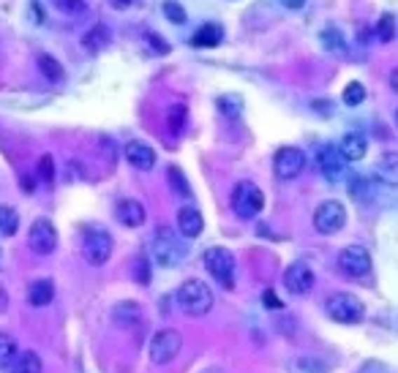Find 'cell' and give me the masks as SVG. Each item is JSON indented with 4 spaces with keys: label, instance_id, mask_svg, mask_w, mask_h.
<instances>
[{
    "label": "cell",
    "instance_id": "obj_1",
    "mask_svg": "<svg viewBox=\"0 0 398 373\" xmlns=\"http://www.w3.org/2000/svg\"><path fill=\"white\" fill-rule=\"evenodd\" d=\"M213 289L199 278H188L177 286V305L191 316H205L213 308Z\"/></svg>",
    "mask_w": 398,
    "mask_h": 373
},
{
    "label": "cell",
    "instance_id": "obj_2",
    "mask_svg": "<svg viewBox=\"0 0 398 373\" xmlns=\"http://www.w3.org/2000/svg\"><path fill=\"white\" fill-rule=\"evenodd\" d=\"M153 256H156V265H161V267H177V265L186 262L188 253H186L180 237L174 234L172 229L161 226L156 232V237H153Z\"/></svg>",
    "mask_w": 398,
    "mask_h": 373
},
{
    "label": "cell",
    "instance_id": "obj_3",
    "mask_svg": "<svg viewBox=\"0 0 398 373\" xmlns=\"http://www.w3.org/2000/svg\"><path fill=\"white\" fill-rule=\"evenodd\" d=\"M232 210H235V216L238 218H243V221H249L254 216H259L262 213V207H265V197H262V191H259V185L256 183H249V180H243V183H238L235 185V191H232Z\"/></svg>",
    "mask_w": 398,
    "mask_h": 373
},
{
    "label": "cell",
    "instance_id": "obj_4",
    "mask_svg": "<svg viewBox=\"0 0 398 373\" xmlns=\"http://www.w3.org/2000/svg\"><path fill=\"white\" fill-rule=\"evenodd\" d=\"M324 311H327V316H330L333 322H341V324H357V322H363V316H366L363 302L355 297V295H347V292L333 295V297L327 300Z\"/></svg>",
    "mask_w": 398,
    "mask_h": 373
},
{
    "label": "cell",
    "instance_id": "obj_5",
    "mask_svg": "<svg viewBox=\"0 0 398 373\" xmlns=\"http://www.w3.org/2000/svg\"><path fill=\"white\" fill-rule=\"evenodd\" d=\"M202 265L224 289L235 286V256L226 248H207L202 253Z\"/></svg>",
    "mask_w": 398,
    "mask_h": 373
},
{
    "label": "cell",
    "instance_id": "obj_6",
    "mask_svg": "<svg viewBox=\"0 0 398 373\" xmlns=\"http://www.w3.org/2000/svg\"><path fill=\"white\" fill-rule=\"evenodd\" d=\"M112 248H115V243H112V234L107 229H90L82 240V256L93 267L107 265L109 256H112Z\"/></svg>",
    "mask_w": 398,
    "mask_h": 373
},
{
    "label": "cell",
    "instance_id": "obj_7",
    "mask_svg": "<svg viewBox=\"0 0 398 373\" xmlns=\"http://www.w3.org/2000/svg\"><path fill=\"white\" fill-rule=\"evenodd\" d=\"M180 349H183V338L177 330H158L150 341V360L153 365H167L180 354Z\"/></svg>",
    "mask_w": 398,
    "mask_h": 373
},
{
    "label": "cell",
    "instance_id": "obj_8",
    "mask_svg": "<svg viewBox=\"0 0 398 373\" xmlns=\"http://www.w3.org/2000/svg\"><path fill=\"white\" fill-rule=\"evenodd\" d=\"M344 224H347V207L338 199H327L314 210V226L322 234H336L344 229Z\"/></svg>",
    "mask_w": 398,
    "mask_h": 373
},
{
    "label": "cell",
    "instance_id": "obj_9",
    "mask_svg": "<svg viewBox=\"0 0 398 373\" xmlns=\"http://www.w3.org/2000/svg\"><path fill=\"white\" fill-rule=\"evenodd\" d=\"M338 267L341 273H347L349 278H363V275L371 273V253L363 248V246H347L338 253Z\"/></svg>",
    "mask_w": 398,
    "mask_h": 373
},
{
    "label": "cell",
    "instance_id": "obj_10",
    "mask_svg": "<svg viewBox=\"0 0 398 373\" xmlns=\"http://www.w3.org/2000/svg\"><path fill=\"white\" fill-rule=\"evenodd\" d=\"M27 246H30V251H36L41 256H47V253L57 248V229L52 226L50 218H36L33 221L30 232H27Z\"/></svg>",
    "mask_w": 398,
    "mask_h": 373
},
{
    "label": "cell",
    "instance_id": "obj_11",
    "mask_svg": "<svg viewBox=\"0 0 398 373\" xmlns=\"http://www.w3.org/2000/svg\"><path fill=\"white\" fill-rule=\"evenodd\" d=\"M306 169V153L300 148H281L273 158V172L278 180H295Z\"/></svg>",
    "mask_w": 398,
    "mask_h": 373
},
{
    "label": "cell",
    "instance_id": "obj_12",
    "mask_svg": "<svg viewBox=\"0 0 398 373\" xmlns=\"http://www.w3.org/2000/svg\"><path fill=\"white\" fill-rule=\"evenodd\" d=\"M317 167H320V172H322L324 180L336 183V180H341V177H344L347 161H344V155L338 153V148H333V145H322V148L317 150Z\"/></svg>",
    "mask_w": 398,
    "mask_h": 373
},
{
    "label": "cell",
    "instance_id": "obj_13",
    "mask_svg": "<svg viewBox=\"0 0 398 373\" xmlns=\"http://www.w3.org/2000/svg\"><path fill=\"white\" fill-rule=\"evenodd\" d=\"M284 286H287V292H292V295H308L311 286H314V273H311V267H308L306 262H292V265L287 267V273H284Z\"/></svg>",
    "mask_w": 398,
    "mask_h": 373
},
{
    "label": "cell",
    "instance_id": "obj_14",
    "mask_svg": "<svg viewBox=\"0 0 398 373\" xmlns=\"http://www.w3.org/2000/svg\"><path fill=\"white\" fill-rule=\"evenodd\" d=\"M177 229L186 240H197L205 229V218L197 207H180L177 210Z\"/></svg>",
    "mask_w": 398,
    "mask_h": 373
},
{
    "label": "cell",
    "instance_id": "obj_15",
    "mask_svg": "<svg viewBox=\"0 0 398 373\" xmlns=\"http://www.w3.org/2000/svg\"><path fill=\"white\" fill-rule=\"evenodd\" d=\"M125 161H128L134 169L148 172V169H153V164H156V153H153V148L145 145V142H128V145H125Z\"/></svg>",
    "mask_w": 398,
    "mask_h": 373
},
{
    "label": "cell",
    "instance_id": "obj_16",
    "mask_svg": "<svg viewBox=\"0 0 398 373\" xmlns=\"http://www.w3.org/2000/svg\"><path fill=\"white\" fill-rule=\"evenodd\" d=\"M366 150H369V139L363 131H349L338 142V153L344 155V161H360L366 155Z\"/></svg>",
    "mask_w": 398,
    "mask_h": 373
},
{
    "label": "cell",
    "instance_id": "obj_17",
    "mask_svg": "<svg viewBox=\"0 0 398 373\" xmlns=\"http://www.w3.org/2000/svg\"><path fill=\"white\" fill-rule=\"evenodd\" d=\"M115 218L128 229H137L145 224V207L137 199H121L115 207Z\"/></svg>",
    "mask_w": 398,
    "mask_h": 373
},
{
    "label": "cell",
    "instance_id": "obj_18",
    "mask_svg": "<svg viewBox=\"0 0 398 373\" xmlns=\"http://www.w3.org/2000/svg\"><path fill=\"white\" fill-rule=\"evenodd\" d=\"M55 300V283L50 278H36L30 286H27V302L33 308H44Z\"/></svg>",
    "mask_w": 398,
    "mask_h": 373
},
{
    "label": "cell",
    "instance_id": "obj_19",
    "mask_svg": "<svg viewBox=\"0 0 398 373\" xmlns=\"http://www.w3.org/2000/svg\"><path fill=\"white\" fill-rule=\"evenodd\" d=\"M373 174H376V180H379V183H385V185L396 188L398 185V153H385V155L376 161Z\"/></svg>",
    "mask_w": 398,
    "mask_h": 373
},
{
    "label": "cell",
    "instance_id": "obj_20",
    "mask_svg": "<svg viewBox=\"0 0 398 373\" xmlns=\"http://www.w3.org/2000/svg\"><path fill=\"white\" fill-rule=\"evenodd\" d=\"M221 38H224V27L216 25V22H207V25H202L191 36V44L194 47H205V50H210V47H219L221 44Z\"/></svg>",
    "mask_w": 398,
    "mask_h": 373
},
{
    "label": "cell",
    "instance_id": "obj_21",
    "mask_svg": "<svg viewBox=\"0 0 398 373\" xmlns=\"http://www.w3.org/2000/svg\"><path fill=\"white\" fill-rule=\"evenodd\" d=\"M107 44H109V30L104 25H96L93 30H88L85 38H82V47L88 52H101Z\"/></svg>",
    "mask_w": 398,
    "mask_h": 373
},
{
    "label": "cell",
    "instance_id": "obj_22",
    "mask_svg": "<svg viewBox=\"0 0 398 373\" xmlns=\"http://www.w3.org/2000/svg\"><path fill=\"white\" fill-rule=\"evenodd\" d=\"M11 373H41V357L36 351H22L17 354L14 365H11Z\"/></svg>",
    "mask_w": 398,
    "mask_h": 373
},
{
    "label": "cell",
    "instance_id": "obj_23",
    "mask_svg": "<svg viewBox=\"0 0 398 373\" xmlns=\"http://www.w3.org/2000/svg\"><path fill=\"white\" fill-rule=\"evenodd\" d=\"M17 354H20L17 341H14L11 335L0 332V371H3V368H11V365H14V360H17Z\"/></svg>",
    "mask_w": 398,
    "mask_h": 373
},
{
    "label": "cell",
    "instance_id": "obj_24",
    "mask_svg": "<svg viewBox=\"0 0 398 373\" xmlns=\"http://www.w3.org/2000/svg\"><path fill=\"white\" fill-rule=\"evenodd\" d=\"M17 229H20V213L8 204H0V234L11 237L17 234Z\"/></svg>",
    "mask_w": 398,
    "mask_h": 373
},
{
    "label": "cell",
    "instance_id": "obj_25",
    "mask_svg": "<svg viewBox=\"0 0 398 373\" xmlns=\"http://www.w3.org/2000/svg\"><path fill=\"white\" fill-rule=\"evenodd\" d=\"M186 120H188V106H186V104H172V106L167 109V125H170V131H172L174 136L183 131Z\"/></svg>",
    "mask_w": 398,
    "mask_h": 373
},
{
    "label": "cell",
    "instance_id": "obj_26",
    "mask_svg": "<svg viewBox=\"0 0 398 373\" xmlns=\"http://www.w3.org/2000/svg\"><path fill=\"white\" fill-rule=\"evenodd\" d=\"M320 38H322V47L327 52H338V55L347 52V41H344V36H341L336 27H324Z\"/></svg>",
    "mask_w": 398,
    "mask_h": 373
},
{
    "label": "cell",
    "instance_id": "obj_27",
    "mask_svg": "<svg viewBox=\"0 0 398 373\" xmlns=\"http://www.w3.org/2000/svg\"><path fill=\"white\" fill-rule=\"evenodd\" d=\"M39 69H41V74L47 76L50 82H63V76H66L63 66H60L52 55H41V57H39Z\"/></svg>",
    "mask_w": 398,
    "mask_h": 373
},
{
    "label": "cell",
    "instance_id": "obj_28",
    "mask_svg": "<svg viewBox=\"0 0 398 373\" xmlns=\"http://www.w3.org/2000/svg\"><path fill=\"white\" fill-rule=\"evenodd\" d=\"M161 11H164V17L172 22V25H183L188 17H186V8L177 3V0H164L161 3Z\"/></svg>",
    "mask_w": 398,
    "mask_h": 373
},
{
    "label": "cell",
    "instance_id": "obj_29",
    "mask_svg": "<svg viewBox=\"0 0 398 373\" xmlns=\"http://www.w3.org/2000/svg\"><path fill=\"white\" fill-rule=\"evenodd\" d=\"M393 36H396V20L390 14H382L376 22V38L382 44H387V41H393Z\"/></svg>",
    "mask_w": 398,
    "mask_h": 373
},
{
    "label": "cell",
    "instance_id": "obj_30",
    "mask_svg": "<svg viewBox=\"0 0 398 373\" xmlns=\"http://www.w3.org/2000/svg\"><path fill=\"white\" fill-rule=\"evenodd\" d=\"M167 180H170V185H172L174 194H183V197L191 194V191H188V180L183 177L180 167H170V169H167Z\"/></svg>",
    "mask_w": 398,
    "mask_h": 373
},
{
    "label": "cell",
    "instance_id": "obj_31",
    "mask_svg": "<svg viewBox=\"0 0 398 373\" xmlns=\"http://www.w3.org/2000/svg\"><path fill=\"white\" fill-rule=\"evenodd\" d=\"M219 109L224 112L226 118H240V115H243L240 96H221V99H219Z\"/></svg>",
    "mask_w": 398,
    "mask_h": 373
},
{
    "label": "cell",
    "instance_id": "obj_32",
    "mask_svg": "<svg viewBox=\"0 0 398 373\" xmlns=\"http://www.w3.org/2000/svg\"><path fill=\"white\" fill-rule=\"evenodd\" d=\"M366 101V87L360 85V82H349L347 90H344V104L347 106H357V104H363Z\"/></svg>",
    "mask_w": 398,
    "mask_h": 373
},
{
    "label": "cell",
    "instance_id": "obj_33",
    "mask_svg": "<svg viewBox=\"0 0 398 373\" xmlns=\"http://www.w3.org/2000/svg\"><path fill=\"white\" fill-rule=\"evenodd\" d=\"M134 281L142 283V286H148L150 283V265L145 256H139V259L134 262Z\"/></svg>",
    "mask_w": 398,
    "mask_h": 373
},
{
    "label": "cell",
    "instance_id": "obj_34",
    "mask_svg": "<svg viewBox=\"0 0 398 373\" xmlns=\"http://www.w3.org/2000/svg\"><path fill=\"white\" fill-rule=\"evenodd\" d=\"M39 174H41L44 183H52V180H55V161H52V155H41V161H39Z\"/></svg>",
    "mask_w": 398,
    "mask_h": 373
},
{
    "label": "cell",
    "instance_id": "obj_35",
    "mask_svg": "<svg viewBox=\"0 0 398 373\" xmlns=\"http://www.w3.org/2000/svg\"><path fill=\"white\" fill-rule=\"evenodd\" d=\"M349 191H352V197H355V199H369V197H371V194H369V185H366V180H363V177H352Z\"/></svg>",
    "mask_w": 398,
    "mask_h": 373
},
{
    "label": "cell",
    "instance_id": "obj_36",
    "mask_svg": "<svg viewBox=\"0 0 398 373\" xmlns=\"http://www.w3.org/2000/svg\"><path fill=\"white\" fill-rule=\"evenodd\" d=\"M145 44H148V47L156 52V55H167V52H170V47H167V44H164L158 36H153V33H148V36H145Z\"/></svg>",
    "mask_w": 398,
    "mask_h": 373
},
{
    "label": "cell",
    "instance_id": "obj_37",
    "mask_svg": "<svg viewBox=\"0 0 398 373\" xmlns=\"http://www.w3.org/2000/svg\"><path fill=\"white\" fill-rule=\"evenodd\" d=\"M262 300H265V305H268V308H281V300L275 297L270 289H268V292L262 295Z\"/></svg>",
    "mask_w": 398,
    "mask_h": 373
},
{
    "label": "cell",
    "instance_id": "obj_38",
    "mask_svg": "<svg viewBox=\"0 0 398 373\" xmlns=\"http://www.w3.org/2000/svg\"><path fill=\"white\" fill-rule=\"evenodd\" d=\"M284 8H289V11H298V8H303L306 6V0H278Z\"/></svg>",
    "mask_w": 398,
    "mask_h": 373
},
{
    "label": "cell",
    "instance_id": "obj_39",
    "mask_svg": "<svg viewBox=\"0 0 398 373\" xmlns=\"http://www.w3.org/2000/svg\"><path fill=\"white\" fill-rule=\"evenodd\" d=\"M6 308H8V292L0 286V314H6Z\"/></svg>",
    "mask_w": 398,
    "mask_h": 373
},
{
    "label": "cell",
    "instance_id": "obj_40",
    "mask_svg": "<svg viewBox=\"0 0 398 373\" xmlns=\"http://www.w3.org/2000/svg\"><path fill=\"white\" fill-rule=\"evenodd\" d=\"M390 87H393V90L398 93V69L393 71V74H390Z\"/></svg>",
    "mask_w": 398,
    "mask_h": 373
},
{
    "label": "cell",
    "instance_id": "obj_41",
    "mask_svg": "<svg viewBox=\"0 0 398 373\" xmlns=\"http://www.w3.org/2000/svg\"><path fill=\"white\" fill-rule=\"evenodd\" d=\"M112 3H115V6H121V8H125V6H131L134 0H112Z\"/></svg>",
    "mask_w": 398,
    "mask_h": 373
},
{
    "label": "cell",
    "instance_id": "obj_42",
    "mask_svg": "<svg viewBox=\"0 0 398 373\" xmlns=\"http://www.w3.org/2000/svg\"><path fill=\"white\" fill-rule=\"evenodd\" d=\"M202 373H226V371L224 368H216V365H213V368H205Z\"/></svg>",
    "mask_w": 398,
    "mask_h": 373
},
{
    "label": "cell",
    "instance_id": "obj_43",
    "mask_svg": "<svg viewBox=\"0 0 398 373\" xmlns=\"http://www.w3.org/2000/svg\"><path fill=\"white\" fill-rule=\"evenodd\" d=\"M396 123H398V112H396Z\"/></svg>",
    "mask_w": 398,
    "mask_h": 373
}]
</instances>
